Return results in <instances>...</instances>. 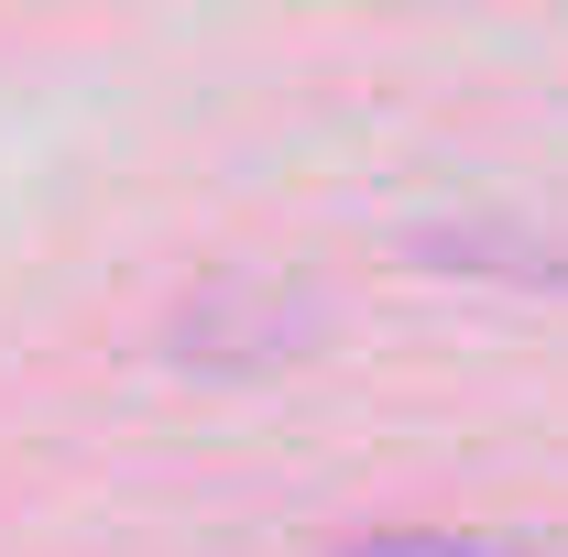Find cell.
<instances>
[{
  "label": "cell",
  "instance_id": "1",
  "mask_svg": "<svg viewBox=\"0 0 568 557\" xmlns=\"http://www.w3.org/2000/svg\"><path fill=\"white\" fill-rule=\"evenodd\" d=\"M339 557H525V547H493V536H426V525H405V536H361V547Z\"/></svg>",
  "mask_w": 568,
  "mask_h": 557
}]
</instances>
